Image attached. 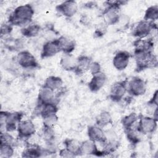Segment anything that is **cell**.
Here are the masks:
<instances>
[{"mask_svg": "<svg viewBox=\"0 0 158 158\" xmlns=\"http://www.w3.org/2000/svg\"><path fill=\"white\" fill-rule=\"evenodd\" d=\"M105 153V152L100 151L98 149L96 142L88 139L83 141L80 144V154L82 155H96L101 156V154Z\"/></svg>", "mask_w": 158, "mask_h": 158, "instance_id": "7c38bea8", "label": "cell"}, {"mask_svg": "<svg viewBox=\"0 0 158 158\" xmlns=\"http://www.w3.org/2000/svg\"><path fill=\"white\" fill-rule=\"evenodd\" d=\"M139 119L138 115L135 113H131L124 117L122 120V123L124 128L127 130L133 128V125Z\"/></svg>", "mask_w": 158, "mask_h": 158, "instance_id": "484cf974", "label": "cell"}, {"mask_svg": "<svg viewBox=\"0 0 158 158\" xmlns=\"http://www.w3.org/2000/svg\"><path fill=\"white\" fill-rule=\"evenodd\" d=\"M14 148L13 146L1 143L0 146V156L2 157H10L14 154Z\"/></svg>", "mask_w": 158, "mask_h": 158, "instance_id": "83f0119b", "label": "cell"}, {"mask_svg": "<svg viewBox=\"0 0 158 158\" xmlns=\"http://www.w3.org/2000/svg\"><path fill=\"white\" fill-rule=\"evenodd\" d=\"M107 77L106 74L100 71L93 74V77L88 83V88L92 92L99 91L104 85Z\"/></svg>", "mask_w": 158, "mask_h": 158, "instance_id": "4fadbf2b", "label": "cell"}, {"mask_svg": "<svg viewBox=\"0 0 158 158\" xmlns=\"http://www.w3.org/2000/svg\"><path fill=\"white\" fill-rule=\"evenodd\" d=\"M1 143H6L14 146V138L7 132H1Z\"/></svg>", "mask_w": 158, "mask_h": 158, "instance_id": "1f68e13d", "label": "cell"}, {"mask_svg": "<svg viewBox=\"0 0 158 158\" xmlns=\"http://www.w3.org/2000/svg\"><path fill=\"white\" fill-rule=\"evenodd\" d=\"M127 91V84L123 81H118L112 85L109 96L112 101H119L124 96Z\"/></svg>", "mask_w": 158, "mask_h": 158, "instance_id": "30bf717a", "label": "cell"}, {"mask_svg": "<svg viewBox=\"0 0 158 158\" xmlns=\"http://www.w3.org/2000/svg\"><path fill=\"white\" fill-rule=\"evenodd\" d=\"M60 64L64 70L75 71L77 67V59L70 54H65L60 59Z\"/></svg>", "mask_w": 158, "mask_h": 158, "instance_id": "ac0fdd59", "label": "cell"}, {"mask_svg": "<svg viewBox=\"0 0 158 158\" xmlns=\"http://www.w3.org/2000/svg\"><path fill=\"white\" fill-rule=\"evenodd\" d=\"M60 51L57 40H50L46 42L42 48L41 56L42 58L51 57Z\"/></svg>", "mask_w": 158, "mask_h": 158, "instance_id": "5bb4252c", "label": "cell"}, {"mask_svg": "<svg viewBox=\"0 0 158 158\" xmlns=\"http://www.w3.org/2000/svg\"><path fill=\"white\" fill-rule=\"evenodd\" d=\"M62 83L63 81L61 78L56 76H49L46 79L43 86L54 91L60 89L62 86Z\"/></svg>", "mask_w": 158, "mask_h": 158, "instance_id": "603a6c76", "label": "cell"}, {"mask_svg": "<svg viewBox=\"0 0 158 158\" xmlns=\"http://www.w3.org/2000/svg\"><path fill=\"white\" fill-rule=\"evenodd\" d=\"M77 4L74 1H66L56 6V10L67 17H73L77 12Z\"/></svg>", "mask_w": 158, "mask_h": 158, "instance_id": "9c48e42d", "label": "cell"}, {"mask_svg": "<svg viewBox=\"0 0 158 158\" xmlns=\"http://www.w3.org/2000/svg\"><path fill=\"white\" fill-rule=\"evenodd\" d=\"M156 24L154 22L143 20L139 22L133 28L132 35L139 38H143L150 34L151 31L154 29Z\"/></svg>", "mask_w": 158, "mask_h": 158, "instance_id": "8992f818", "label": "cell"}, {"mask_svg": "<svg viewBox=\"0 0 158 158\" xmlns=\"http://www.w3.org/2000/svg\"><path fill=\"white\" fill-rule=\"evenodd\" d=\"M12 30V25L8 23H4L1 25V36L9 35Z\"/></svg>", "mask_w": 158, "mask_h": 158, "instance_id": "d6a6232c", "label": "cell"}, {"mask_svg": "<svg viewBox=\"0 0 158 158\" xmlns=\"http://www.w3.org/2000/svg\"><path fill=\"white\" fill-rule=\"evenodd\" d=\"M157 91L156 90L153 95V97L151 98V99L149 101V102H148V104H151V105H154V106H157Z\"/></svg>", "mask_w": 158, "mask_h": 158, "instance_id": "d590c367", "label": "cell"}, {"mask_svg": "<svg viewBox=\"0 0 158 158\" xmlns=\"http://www.w3.org/2000/svg\"><path fill=\"white\" fill-rule=\"evenodd\" d=\"M56 40L60 51H63L65 54H70L75 49L76 46L75 41L70 37L61 36Z\"/></svg>", "mask_w": 158, "mask_h": 158, "instance_id": "2e32d148", "label": "cell"}, {"mask_svg": "<svg viewBox=\"0 0 158 158\" xmlns=\"http://www.w3.org/2000/svg\"><path fill=\"white\" fill-rule=\"evenodd\" d=\"M140 132L136 129H129L127 130V136L128 139L132 144H137L140 141Z\"/></svg>", "mask_w": 158, "mask_h": 158, "instance_id": "f1b7e54d", "label": "cell"}, {"mask_svg": "<svg viewBox=\"0 0 158 158\" xmlns=\"http://www.w3.org/2000/svg\"><path fill=\"white\" fill-rule=\"evenodd\" d=\"M127 87L128 93L135 96L143 95L146 91L145 81L139 77H133L129 81Z\"/></svg>", "mask_w": 158, "mask_h": 158, "instance_id": "5b68a950", "label": "cell"}, {"mask_svg": "<svg viewBox=\"0 0 158 158\" xmlns=\"http://www.w3.org/2000/svg\"><path fill=\"white\" fill-rule=\"evenodd\" d=\"M64 144L65 146V148L75 156L80 154V143L77 140L74 139H68L65 141Z\"/></svg>", "mask_w": 158, "mask_h": 158, "instance_id": "cb8c5ba5", "label": "cell"}, {"mask_svg": "<svg viewBox=\"0 0 158 158\" xmlns=\"http://www.w3.org/2000/svg\"><path fill=\"white\" fill-rule=\"evenodd\" d=\"M60 156L64 157H74L75 156L73 154H72L71 152H70L65 148H64V149L60 150Z\"/></svg>", "mask_w": 158, "mask_h": 158, "instance_id": "e575fe53", "label": "cell"}, {"mask_svg": "<svg viewBox=\"0 0 158 158\" xmlns=\"http://www.w3.org/2000/svg\"><path fill=\"white\" fill-rule=\"evenodd\" d=\"M88 136L89 139L104 144L106 140V135L102 129L98 125H91L88 128Z\"/></svg>", "mask_w": 158, "mask_h": 158, "instance_id": "9a60e30c", "label": "cell"}, {"mask_svg": "<svg viewBox=\"0 0 158 158\" xmlns=\"http://www.w3.org/2000/svg\"><path fill=\"white\" fill-rule=\"evenodd\" d=\"M40 114L43 118L50 115L56 114L57 112V106L54 102L43 104H40Z\"/></svg>", "mask_w": 158, "mask_h": 158, "instance_id": "44dd1931", "label": "cell"}, {"mask_svg": "<svg viewBox=\"0 0 158 158\" xmlns=\"http://www.w3.org/2000/svg\"><path fill=\"white\" fill-rule=\"evenodd\" d=\"M54 99V91L43 86L39 91L38 100L40 104L53 102Z\"/></svg>", "mask_w": 158, "mask_h": 158, "instance_id": "e0dca14e", "label": "cell"}, {"mask_svg": "<svg viewBox=\"0 0 158 158\" xmlns=\"http://www.w3.org/2000/svg\"><path fill=\"white\" fill-rule=\"evenodd\" d=\"M44 153H49L47 149H41L38 146L27 148L22 152V156L25 157H38Z\"/></svg>", "mask_w": 158, "mask_h": 158, "instance_id": "ffe728a7", "label": "cell"}, {"mask_svg": "<svg viewBox=\"0 0 158 158\" xmlns=\"http://www.w3.org/2000/svg\"><path fill=\"white\" fill-rule=\"evenodd\" d=\"M10 40V39H9ZM9 50L21 51V49L23 48V43L20 39H14L7 40L6 44Z\"/></svg>", "mask_w": 158, "mask_h": 158, "instance_id": "f546056e", "label": "cell"}, {"mask_svg": "<svg viewBox=\"0 0 158 158\" xmlns=\"http://www.w3.org/2000/svg\"><path fill=\"white\" fill-rule=\"evenodd\" d=\"M91 59L86 56H80L77 59V67L75 72L77 74H81L89 70Z\"/></svg>", "mask_w": 158, "mask_h": 158, "instance_id": "d6986e66", "label": "cell"}, {"mask_svg": "<svg viewBox=\"0 0 158 158\" xmlns=\"http://www.w3.org/2000/svg\"><path fill=\"white\" fill-rule=\"evenodd\" d=\"M89 70H91L92 74H94L95 73H97L101 71V66L99 63L94 62L91 64Z\"/></svg>", "mask_w": 158, "mask_h": 158, "instance_id": "836d02e7", "label": "cell"}, {"mask_svg": "<svg viewBox=\"0 0 158 158\" xmlns=\"http://www.w3.org/2000/svg\"><path fill=\"white\" fill-rule=\"evenodd\" d=\"M130 55L125 51L118 52L113 58V65L118 70H123L127 68L130 61Z\"/></svg>", "mask_w": 158, "mask_h": 158, "instance_id": "8fae6325", "label": "cell"}, {"mask_svg": "<svg viewBox=\"0 0 158 158\" xmlns=\"http://www.w3.org/2000/svg\"><path fill=\"white\" fill-rule=\"evenodd\" d=\"M41 28L37 24H29L21 29V33L27 38L36 36L40 31Z\"/></svg>", "mask_w": 158, "mask_h": 158, "instance_id": "7402d4cb", "label": "cell"}, {"mask_svg": "<svg viewBox=\"0 0 158 158\" xmlns=\"http://www.w3.org/2000/svg\"><path fill=\"white\" fill-rule=\"evenodd\" d=\"M57 122V117L56 114H52L43 118L44 127L54 128Z\"/></svg>", "mask_w": 158, "mask_h": 158, "instance_id": "4dcf8cb0", "label": "cell"}, {"mask_svg": "<svg viewBox=\"0 0 158 158\" xmlns=\"http://www.w3.org/2000/svg\"><path fill=\"white\" fill-rule=\"evenodd\" d=\"M137 130L143 134L152 133L157 128V120L151 117H142L138 119Z\"/></svg>", "mask_w": 158, "mask_h": 158, "instance_id": "52a82bcc", "label": "cell"}, {"mask_svg": "<svg viewBox=\"0 0 158 158\" xmlns=\"http://www.w3.org/2000/svg\"><path fill=\"white\" fill-rule=\"evenodd\" d=\"M34 14V9L30 4L21 5L17 7L9 17V23L12 25H28Z\"/></svg>", "mask_w": 158, "mask_h": 158, "instance_id": "6da1fadb", "label": "cell"}, {"mask_svg": "<svg viewBox=\"0 0 158 158\" xmlns=\"http://www.w3.org/2000/svg\"><path fill=\"white\" fill-rule=\"evenodd\" d=\"M17 130L20 138H30L36 132L35 126L30 120H21L17 125Z\"/></svg>", "mask_w": 158, "mask_h": 158, "instance_id": "ba28073f", "label": "cell"}, {"mask_svg": "<svg viewBox=\"0 0 158 158\" xmlns=\"http://www.w3.org/2000/svg\"><path fill=\"white\" fill-rule=\"evenodd\" d=\"M134 54L138 71H141L149 67H154L157 65V58L152 52L136 48Z\"/></svg>", "mask_w": 158, "mask_h": 158, "instance_id": "7a4b0ae2", "label": "cell"}, {"mask_svg": "<svg viewBox=\"0 0 158 158\" xmlns=\"http://www.w3.org/2000/svg\"><path fill=\"white\" fill-rule=\"evenodd\" d=\"M112 122V117L109 112L103 111L101 112L96 118V124L101 128L104 127Z\"/></svg>", "mask_w": 158, "mask_h": 158, "instance_id": "d4e9b609", "label": "cell"}, {"mask_svg": "<svg viewBox=\"0 0 158 158\" xmlns=\"http://www.w3.org/2000/svg\"><path fill=\"white\" fill-rule=\"evenodd\" d=\"M17 62L20 66L25 69L36 68L38 64L35 56L28 51H21L17 56Z\"/></svg>", "mask_w": 158, "mask_h": 158, "instance_id": "277c9868", "label": "cell"}, {"mask_svg": "<svg viewBox=\"0 0 158 158\" xmlns=\"http://www.w3.org/2000/svg\"><path fill=\"white\" fill-rule=\"evenodd\" d=\"M22 114L20 112H1V125L4 126L7 131H12L17 128L21 121Z\"/></svg>", "mask_w": 158, "mask_h": 158, "instance_id": "3957f363", "label": "cell"}, {"mask_svg": "<svg viewBox=\"0 0 158 158\" xmlns=\"http://www.w3.org/2000/svg\"><path fill=\"white\" fill-rule=\"evenodd\" d=\"M158 18V6L157 5L152 6L148 7L144 14V20L154 22Z\"/></svg>", "mask_w": 158, "mask_h": 158, "instance_id": "4316f807", "label": "cell"}]
</instances>
